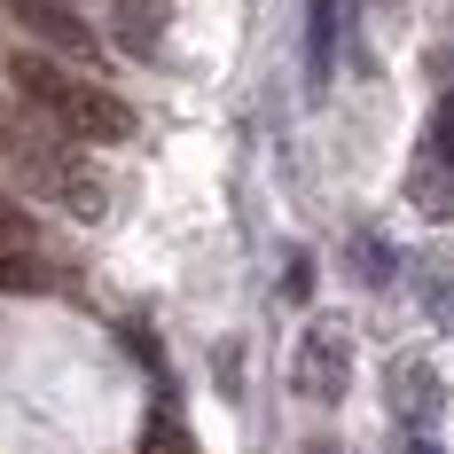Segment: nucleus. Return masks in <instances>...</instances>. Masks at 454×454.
Here are the masks:
<instances>
[{
    "mask_svg": "<svg viewBox=\"0 0 454 454\" xmlns=\"http://www.w3.org/2000/svg\"><path fill=\"white\" fill-rule=\"evenodd\" d=\"M8 94H16L32 118H47L55 134H71L79 149L134 141V102L110 94L94 71L63 63V55H47V47H16V55H8Z\"/></svg>",
    "mask_w": 454,
    "mask_h": 454,
    "instance_id": "obj_1",
    "label": "nucleus"
},
{
    "mask_svg": "<svg viewBox=\"0 0 454 454\" xmlns=\"http://www.w3.org/2000/svg\"><path fill=\"white\" fill-rule=\"evenodd\" d=\"M0 165L32 188L40 204L71 212V220H102L110 212V181L94 173V157L71 134H55L47 118H32L16 94H0Z\"/></svg>",
    "mask_w": 454,
    "mask_h": 454,
    "instance_id": "obj_2",
    "label": "nucleus"
},
{
    "mask_svg": "<svg viewBox=\"0 0 454 454\" xmlns=\"http://www.w3.org/2000/svg\"><path fill=\"white\" fill-rule=\"evenodd\" d=\"M0 16H8L24 40H40L47 55L79 63V71L102 63V32L87 24V8H79V0H0Z\"/></svg>",
    "mask_w": 454,
    "mask_h": 454,
    "instance_id": "obj_3",
    "label": "nucleus"
},
{
    "mask_svg": "<svg viewBox=\"0 0 454 454\" xmlns=\"http://www.w3.org/2000/svg\"><path fill=\"white\" fill-rule=\"evenodd\" d=\"M408 196H415V212L454 220V87L431 102V126H423V149H415Z\"/></svg>",
    "mask_w": 454,
    "mask_h": 454,
    "instance_id": "obj_4",
    "label": "nucleus"
},
{
    "mask_svg": "<svg viewBox=\"0 0 454 454\" xmlns=\"http://www.w3.org/2000/svg\"><path fill=\"white\" fill-rule=\"evenodd\" d=\"M290 384L306 392V400H345V384H353V345H345V329L337 321H314L306 337H298V368H290Z\"/></svg>",
    "mask_w": 454,
    "mask_h": 454,
    "instance_id": "obj_5",
    "label": "nucleus"
},
{
    "mask_svg": "<svg viewBox=\"0 0 454 454\" xmlns=\"http://www.w3.org/2000/svg\"><path fill=\"white\" fill-rule=\"evenodd\" d=\"M102 8H110V24H118V47H126V55H141V63H149V55L165 47L173 0H102Z\"/></svg>",
    "mask_w": 454,
    "mask_h": 454,
    "instance_id": "obj_6",
    "label": "nucleus"
},
{
    "mask_svg": "<svg viewBox=\"0 0 454 454\" xmlns=\"http://www.w3.org/2000/svg\"><path fill=\"white\" fill-rule=\"evenodd\" d=\"M392 415H400L408 431H431V415H439V376H431L423 361L392 368Z\"/></svg>",
    "mask_w": 454,
    "mask_h": 454,
    "instance_id": "obj_7",
    "label": "nucleus"
},
{
    "mask_svg": "<svg viewBox=\"0 0 454 454\" xmlns=\"http://www.w3.org/2000/svg\"><path fill=\"white\" fill-rule=\"evenodd\" d=\"M329 55H337V0H306V63H314V87H329Z\"/></svg>",
    "mask_w": 454,
    "mask_h": 454,
    "instance_id": "obj_8",
    "label": "nucleus"
},
{
    "mask_svg": "<svg viewBox=\"0 0 454 454\" xmlns=\"http://www.w3.org/2000/svg\"><path fill=\"white\" fill-rule=\"evenodd\" d=\"M40 243H47L40 220H32L24 204H8V196H0V251H40Z\"/></svg>",
    "mask_w": 454,
    "mask_h": 454,
    "instance_id": "obj_9",
    "label": "nucleus"
},
{
    "mask_svg": "<svg viewBox=\"0 0 454 454\" xmlns=\"http://www.w3.org/2000/svg\"><path fill=\"white\" fill-rule=\"evenodd\" d=\"M55 274L40 267V251H0V290H47Z\"/></svg>",
    "mask_w": 454,
    "mask_h": 454,
    "instance_id": "obj_10",
    "label": "nucleus"
},
{
    "mask_svg": "<svg viewBox=\"0 0 454 454\" xmlns=\"http://www.w3.org/2000/svg\"><path fill=\"white\" fill-rule=\"evenodd\" d=\"M361 282H392V251H376L361 235Z\"/></svg>",
    "mask_w": 454,
    "mask_h": 454,
    "instance_id": "obj_11",
    "label": "nucleus"
},
{
    "mask_svg": "<svg viewBox=\"0 0 454 454\" xmlns=\"http://www.w3.org/2000/svg\"><path fill=\"white\" fill-rule=\"evenodd\" d=\"M400 454H439V447H431V431H408V447H400Z\"/></svg>",
    "mask_w": 454,
    "mask_h": 454,
    "instance_id": "obj_12",
    "label": "nucleus"
}]
</instances>
